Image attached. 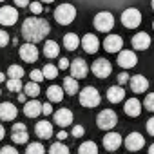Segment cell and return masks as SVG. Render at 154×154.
<instances>
[{"label":"cell","mask_w":154,"mask_h":154,"mask_svg":"<svg viewBox=\"0 0 154 154\" xmlns=\"http://www.w3.org/2000/svg\"><path fill=\"white\" fill-rule=\"evenodd\" d=\"M49 31H51V26L44 18H27L22 26V35L27 40V44H36L44 40L45 35H49Z\"/></svg>","instance_id":"1"},{"label":"cell","mask_w":154,"mask_h":154,"mask_svg":"<svg viewBox=\"0 0 154 154\" xmlns=\"http://www.w3.org/2000/svg\"><path fill=\"white\" fill-rule=\"evenodd\" d=\"M74 18H76V9L72 4H60L54 9V20L60 26H69Z\"/></svg>","instance_id":"2"},{"label":"cell","mask_w":154,"mask_h":154,"mask_svg":"<svg viewBox=\"0 0 154 154\" xmlns=\"http://www.w3.org/2000/svg\"><path fill=\"white\" fill-rule=\"evenodd\" d=\"M116 122H118V116H116V112L111 111V109H103V111L98 112V116H96V123H98V127L103 129V131L112 129V127L116 125Z\"/></svg>","instance_id":"3"},{"label":"cell","mask_w":154,"mask_h":154,"mask_svg":"<svg viewBox=\"0 0 154 154\" xmlns=\"http://www.w3.org/2000/svg\"><path fill=\"white\" fill-rule=\"evenodd\" d=\"M80 103L87 109H93L100 103V93L94 89V87H85L82 93H80Z\"/></svg>","instance_id":"4"},{"label":"cell","mask_w":154,"mask_h":154,"mask_svg":"<svg viewBox=\"0 0 154 154\" xmlns=\"http://www.w3.org/2000/svg\"><path fill=\"white\" fill-rule=\"evenodd\" d=\"M122 24L129 29H134L141 24V13L136 8H129L122 13Z\"/></svg>","instance_id":"5"},{"label":"cell","mask_w":154,"mask_h":154,"mask_svg":"<svg viewBox=\"0 0 154 154\" xmlns=\"http://www.w3.org/2000/svg\"><path fill=\"white\" fill-rule=\"evenodd\" d=\"M94 27L102 33H107L114 27V17L109 11H102L94 17Z\"/></svg>","instance_id":"6"},{"label":"cell","mask_w":154,"mask_h":154,"mask_svg":"<svg viewBox=\"0 0 154 154\" xmlns=\"http://www.w3.org/2000/svg\"><path fill=\"white\" fill-rule=\"evenodd\" d=\"M91 71H93V74L96 76V78H107V76L112 72V65H111V62L109 60H105V58H98L94 63H93V67H91Z\"/></svg>","instance_id":"7"},{"label":"cell","mask_w":154,"mask_h":154,"mask_svg":"<svg viewBox=\"0 0 154 154\" xmlns=\"http://www.w3.org/2000/svg\"><path fill=\"white\" fill-rule=\"evenodd\" d=\"M17 20H18V13L15 8H11V6L0 8V24L2 26H13V24H17Z\"/></svg>","instance_id":"8"},{"label":"cell","mask_w":154,"mask_h":154,"mask_svg":"<svg viewBox=\"0 0 154 154\" xmlns=\"http://www.w3.org/2000/svg\"><path fill=\"white\" fill-rule=\"evenodd\" d=\"M125 147H127V150H131V152H136V150H140V149H143V145H145V138L140 134V132H131L127 138H125Z\"/></svg>","instance_id":"9"},{"label":"cell","mask_w":154,"mask_h":154,"mask_svg":"<svg viewBox=\"0 0 154 154\" xmlns=\"http://www.w3.org/2000/svg\"><path fill=\"white\" fill-rule=\"evenodd\" d=\"M69 67H71V76H72L74 80L76 78H85L87 71H89V67H87V63H85L84 58H76Z\"/></svg>","instance_id":"10"},{"label":"cell","mask_w":154,"mask_h":154,"mask_svg":"<svg viewBox=\"0 0 154 154\" xmlns=\"http://www.w3.org/2000/svg\"><path fill=\"white\" fill-rule=\"evenodd\" d=\"M122 47H123V38L118 35H109L103 40V49L107 53H118V51H122Z\"/></svg>","instance_id":"11"},{"label":"cell","mask_w":154,"mask_h":154,"mask_svg":"<svg viewBox=\"0 0 154 154\" xmlns=\"http://www.w3.org/2000/svg\"><path fill=\"white\" fill-rule=\"evenodd\" d=\"M20 58L27 63H33L38 60V49L35 47V44H24L20 47Z\"/></svg>","instance_id":"12"},{"label":"cell","mask_w":154,"mask_h":154,"mask_svg":"<svg viewBox=\"0 0 154 154\" xmlns=\"http://www.w3.org/2000/svg\"><path fill=\"white\" fill-rule=\"evenodd\" d=\"M138 63V56L132 53V51H122L118 54V65L123 67V69H131Z\"/></svg>","instance_id":"13"},{"label":"cell","mask_w":154,"mask_h":154,"mask_svg":"<svg viewBox=\"0 0 154 154\" xmlns=\"http://www.w3.org/2000/svg\"><path fill=\"white\" fill-rule=\"evenodd\" d=\"M18 114L17 111V105H13L11 102H4V103H0V120H4V122H11L15 120Z\"/></svg>","instance_id":"14"},{"label":"cell","mask_w":154,"mask_h":154,"mask_svg":"<svg viewBox=\"0 0 154 154\" xmlns=\"http://www.w3.org/2000/svg\"><path fill=\"white\" fill-rule=\"evenodd\" d=\"M80 44H82V47L85 49V53H89V54H94V53L98 51V47H100V40H98L94 35H89V33L80 40Z\"/></svg>","instance_id":"15"},{"label":"cell","mask_w":154,"mask_h":154,"mask_svg":"<svg viewBox=\"0 0 154 154\" xmlns=\"http://www.w3.org/2000/svg\"><path fill=\"white\" fill-rule=\"evenodd\" d=\"M53 118H54V123H56L58 127H67V125H71V122H72V112H71L69 109H60V111H56V112L53 114Z\"/></svg>","instance_id":"16"},{"label":"cell","mask_w":154,"mask_h":154,"mask_svg":"<svg viewBox=\"0 0 154 154\" xmlns=\"http://www.w3.org/2000/svg\"><path fill=\"white\" fill-rule=\"evenodd\" d=\"M11 138H13V141L15 143H26L27 141V138H29V134H27V129H26V125L24 123H15L13 125V129H11Z\"/></svg>","instance_id":"17"},{"label":"cell","mask_w":154,"mask_h":154,"mask_svg":"<svg viewBox=\"0 0 154 154\" xmlns=\"http://www.w3.org/2000/svg\"><path fill=\"white\" fill-rule=\"evenodd\" d=\"M129 82H131V89H132L134 93H145V91L149 89V80L145 78V76H141V74L132 76Z\"/></svg>","instance_id":"18"},{"label":"cell","mask_w":154,"mask_h":154,"mask_svg":"<svg viewBox=\"0 0 154 154\" xmlns=\"http://www.w3.org/2000/svg\"><path fill=\"white\" fill-rule=\"evenodd\" d=\"M35 132H36L38 138H42V140H49V138L53 136V125H51L47 120H42V122L36 123Z\"/></svg>","instance_id":"19"},{"label":"cell","mask_w":154,"mask_h":154,"mask_svg":"<svg viewBox=\"0 0 154 154\" xmlns=\"http://www.w3.org/2000/svg\"><path fill=\"white\" fill-rule=\"evenodd\" d=\"M122 136L118 134V132H109V134H105V138H103V147L107 149V150H116V149H120V145H122Z\"/></svg>","instance_id":"20"},{"label":"cell","mask_w":154,"mask_h":154,"mask_svg":"<svg viewBox=\"0 0 154 154\" xmlns=\"http://www.w3.org/2000/svg\"><path fill=\"white\" fill-rule=\"evenodd\" d=\"M150 45V36L147 33H136L132 36V47L138 51H145Z\"/></svg>","instance_id":"21"},{"label":"cell","mask_w":154,"mask_h":154,"mask_svg":"<svg viewBox=\"0 0 154 154\" xmlns=\"http://www.w3.org/2000/svg\"><path fill=\"white\" fill-rule=\"evenodd\" d=\"M123 111H125L127 116H132V118L140 116V112H141V103H140V100L129 98V100L125 102V105H123Z\"/></svg>","instance_id":"22"},{"label":"cell","mask_w":154,"mask_h":154,"mask_svg":"<svg viewBox=\"0 0 154 154\" xmlns=\"http://www.w3.org/2000/svg\"><path fill=\"white\" fill-rule=\"evenodd\" d=\"M123 98H125V91H123L120 85H112V87L107 89V100H109L111 103H118V102H122Z\"/></svg>","instance_id":"23"},{"label":"cell","mask_w":154,"mask_h":154,"mask_svg":"<svg viewBox=\"0 0 154 154\" xmlns=\"http://www.w3.org/2000/svg\"><path fill=\"white\" fill-rule=\"evenodd\" d=\"M24 112H26V116H29V118H36V116L42 112V103H40L38 100H29V102L24 105Z\"/></svg>","instance_id":"24"},{"label":"cell","mask_w":154,"mask_h":154,"mask_svg":"<svg viewBox=\"0 0 154 154\" xmlns=\"http://www.w3.org/2000/svg\"><path fill=\"white\" fill-rule=\"evenodd\" d=\"M80 45V38L76 36V33H67L63 36V47L69 49V51H74V49H78Z\"/></svg>","instance_id":"25"},{"label":"cell","mask_w":154,"mask_h":154,"mask_svg":"<svg viewBox=\"0 0 154 154\" xmlns=\"http://www.w3.org/2000/svg\"><path fill=\"white\" fill-rule=\"evenodd\" d=\"M63 93H67V94H76V93H78V82H76L74 78H72V76H65V78H63Z\"/></svg>","instance_id":"26"},{"label":"cell","mask_w":154,"mask_h":154,"mask_svg":"<svg viewBox=\"0 0 154 154\" xmlns=\"http://www.w3.org/2000/svg\"><path fill=\"white\" fill-rule=\"evenodd\" d=\"M63 89L60 87V85H51L49 89H47V98L51 100V102H62L63 100Z\"/></svg>","instance_id":"27"},{"label":"cell","mask_w":154,"mask_h":154,"mask_svg":"<svg viewBox=\"0 0 154 154\" xmlns=\"http://www.w3.org/2000/svg\"><path fill=\"white\" fill-rule=\"evenodd\" d=\"M58 51H60V47H58L56 42H53V40H47V42H45V45H44V54H45L47 58H56V56H58Z\"/></svg>","instance_id":"28"},{"label":"cell","mask_w":154,"mask_h":154,"mask_svg":"<svg viewBox=\"0 0 154 154\" xmlns=\"http://www.w3.org/2000/svg\"><path fill=\"white\" fill-rule=\"evenodd\" d=\"M80 154H98V145L94 141H84L78 149Z\"/></svg>","instance_id":"29"},{"label":"cell","mask_w":154,"mask_h":154,"mask_svg":"<svg viewBox=\"0 0 154 154\" xmlns=\"http://www.w3.org/2000/svg\"><path fill=\"white\" fill-rule=\"evenodd\" d=\"M8 76H11V80H20L24 76V69L22 65H11L8 69Z\"/></svg>","instance_id":"30"},{"label":"cell","mask_w":154,"mask_h":154,"mask_svg":"<svg viewBox=\"0 0 154 154\" xmlns=\"http://www.w3.org/2000/svg\"><path fill=\"white\" fill-rule=\"evenodd\" d=\"M24 91H26V94H27V96L36 98V96L40 94V85H38V84H35V82H29V84H26V85H24Z\"/></svg>","instance_id":"31"},{"label":"cell","mask_w":154,"mask_h":154,"mask_svg":"<svg viewBox=\"0 0 154 154\" xmlns=\"http://www.w3.org/2000/svg\"><path fill=\"white\" fill-rule=\"evenodd\" d=\"M49 154H69V147L63 145V143H60V141H56V143L51 145Z\"/></svg>","instance_id":"32"},{"label":"cell","mask_w":154,"mask_h":154,"mask_svg":"<svg viewBox=\"0 0 154 154\" xmlns=\"http://www.w3.org/2000/svg\"><path fill=\"white\" fill-rule=\"evenodd\" d=\"M42 74H44V78H49V80H53V78H56L58 76V67H54V65H45L44 69H42Z\"/></svg>","instance_id":"33"},{"label":"cell","mask_w":154,"mask_h":154,"mask_svg":"<svg viewBox=\"0 0 154 154\" xmlns=\"http://www.w3.org/2000/svg\"><path fill=\"white\" fill-rule=\"evenodd\" d=\"M26 154H45V150H44V145H42V143L35 141V143L27 145V149H26Z\"/></svg>","instance_id":"34"},{"label":"cell","mask_w":154,"mask_h":154,"mask_svg":"<svg viewBox=\"0 0 154 154\" xmlns=\"http://www.w3.org/2000/svg\"><path fill=\"white\" fill-rule=\"evenodd\" d=\"M8 89L11 91V93H20L22 89H24V85H22V82L20 80H8Z\"/></svg>","instance_id":"35"},{"label":"cell","mask_w":154,"mask_h":154,"mask_svg":"<svg viewBox=\"0 0 154 154\" xmlns=\"http://www.w3.org/2000/svg\"><path fill=\"white\" fill-rule=\"evenodd\" d=\"M145 107H147V111H150V112H154V93H150V94H147L145 96Z\"/></svg>","instance_id":"36"},{"label":"cell","mask_w":154,"mask_h":154,"mask_svg":"<svg viewBox=\"0 0 154 154\" xmlns=\"http://www.w3.org/2000/svg\"><path fill=\"white\" fill-rule=\"evenodd\" d=\"M44 80V74H42V71L40 69H35V71H31V82H35V84H40Z\"/></svg>","instance_id":"37"},{"label":"cell","mask_w":154,"mask_h":154,"mask_svg":"<svg viewBox=\"0 0 154 154\" xmlns=\"http://www.w3.org/2000/svg\"><path fill=\"white\" fill-rule=\"evenodd\" d=\"M29 8H31V13H33V15H40V13L44 11V8H42L40 2H31Z\"/></svg>","instance_id":"38"},{"label":"cell","mask_w":154,"mask_h":154,"mask_svg":"<svg viewBox=\"0 0 154 154\" xmlns=\"http://www.w3.org/2000/svg\"><path fill=\"white\" fill-rule=\"evenodd\" d=\"M8 44H9V35L4 29H0V47H6Z\"/></svg>","instance_id":"39"},{"label":"cell","mask_w":154,"mask_h":154,"mask_svg":"<svg viewBox=\"0 0 154 154\" xmlns=\"http://www.w3.org/2000/svg\"><path fill=\"white\" fill-rule=\"evenodd\" d=\"M84 132H85V129H84L82 125H74V127H72V136H74V138H82Z\"/></svg>","instance_id":"40"},{"label":"cell","mask_w":154,"mask_h":154,"mask_svg":"<svg viewBox=\"0 0 154 154\" xmlns=\"http://www.w3.org/2000/svg\"><path fill=\"white\" fill-rule=\"evenodd\" d=\"M0 154H18V150L15 147H11V145H6L2 150H0Z\"/></svg>","instance_id":"41"},{"label":"cell","mask_w":154,"mask_h":154,"mask_svg":"<svg viewBox=\"0 0 154 154\" xmlns=\"http://www.w3.org/2000/svg\"><path fill=\"white\" fill-rule=\"evenodd\" d=\"M127 82H129V74L127 72L118 74V84H120V87H122V84H127Z\"/></svg>","instance_id":"42"},{"label":"cell","mask_w":154,"mask_h":154,"mask_svg":"<svg viewBox=\"0 0 154 154\" xmlns=\"http://www.w3.org/2000/svg\"><path fill=\"white\" fill-rule=\"evenodd\" d=\"M147 132L154 136V118H150V120L147 122Z\"/></svg>","instance_id":"43"},{"label":"cell","mask_w":154,"mask_h":154,"mask_svg":"<svg viewBox=\"0 0 154 154\" xmlns=\"http://www.w3.org/2000/svg\"><path fill=\"white\" fill-rule=\"evenodd\" d=\"M42 112L47 116V114H51V112H53V107H51L49 103H42Z\"/></svg>","instance_id":"44"},{"label":"cell","mask_w":154,"mask_h":154,"mask_svg":"<svg viewBox=\"0 0 154 154\" xmlns=\"http://www.w3.org/2000/svg\"><path fill=\"white\" fill-rule=\"evenodd\" d=\"M15 4H17L18 8H27L31 2H29V0H15Z\"/></svg>","instance_id":"45"},{"label":"cell","mask_w":154,"mask_h":154,"mask_svg":"<svg viewBox=\"0 0 154 154\" xmlns=\"http://www.w3.org/2000/svg\"><path fill=\"white\" fill-rule=\"evenodd\" d=\"M71 63H69V60L67 58H60V69H67Z\"/></svg>","instance_id":"46"},{"label":"cell","mask_w":154,"mask_h":154,"mask_svg":"<svg viewBox=\"0 0 154 154\" xmlns=\"http://www.w3.org/2000/svg\"><path fill=\"white\" fill-rule=\"evenodd\" d=\"M56 136H58V141H60V140H65V138H67V132H65V131H60Z\"/></svg>","instance_id":"47"},{"label":"cell","mask_w":154,"mask_h":154,"mask_svg":"<svg viewBox=\"0 0 154 154\" xmlns=\"http://www.w3.org/2000/svg\"><path fill=\"white\" fill-rule=\"evenodd\" d=\"M4 134H6V131H4V127L0 125V141H2V138H4Z\"/></svg>","instance_id":"48"},{"label":"cell","mask_w":154,"mask_h":154,"mask_svg":"<svg viewBox=\"0 0 154 154\" xmlns=\"http://www.w3.org/2000/svg\"><path fill=\"white\" fill-rule=\"evenodd\" d=\"M18 100L20 102H26V94H18Z\"/></svg>","instance_id":"49"},{"label":"cell","mask_w":154,"mask_h":154,"mask_svg":"<svg viewBox=\"0 0 154 154\" xmlns=\"http://www.w3.org/2000/svg\"><path fill=\"white\" fill-rule=\"evenodd\" d=\"M4 80H6V74H4V72H0V82H4Z\"/></svg>","instance_id":"50"},{"label":"cell","mask_w":154,"mask_h":154,"mask_svg":"<svg viewBox=\"0 0 154 154\" xmlns=\"http://www.w3.org/2000/svg\"><path fill=\"white\" fill-rule=\"evenodd\" d=\"M149 154H154V143L150 145V149H149Z\"/></svg>","instance_id":"51"},{"label":"cell","mask_w":154,"mask_h":154,"mask_svg":"<svg viewBox=\"0 0 154 154\" xmlns=\"http://www.w3.org/2000/svg\"><path fill=\"white\" fill-rule=\"evenodd\" d=\"M150 6H152V9H154V0H152V2H150Z\"/></svg>","instance_id":"52"},{"label":"cell","mask_w":154,"mask_h":154,"mask_svg":"<svg viewBox=\"0 0 154 154\" xmlns=\"http://www.w3.org/2000/svg\"><path fill=\"white\" fill-rule=\"evenodd\" d=\"M42 2H53V0H42Z\"/></svg>","instance_id":"53"},{"label":"cell","mask_w":154,"mask_h":154,"mask_svg":"<svg viewBox=\"0 0 154 154\" xmlns=\"http://www.w3.org/2000/svg\"><path fill=\"white\" fill-rule=\"evenodd\" d=\"M152 29H154V22H152Z\"/></svg>","instance_id":"54"},{"label":"cell","mask_w":154,"mask_h":154,"mask_svg":"<svg viewBox=\"0 0 154 154\" xmlns=\"http://www.w3.org/2000/svg\"><path fill=\"white\" fill-rule=\"evenodd\" d=\"M0 2H4V0H0Z\"/></svg>","instance_id":"55"}]
</instances>
